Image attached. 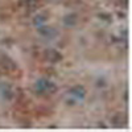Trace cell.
Returning <instances> with one entry per match:
<instances>
[{"mask_svg":"<svg viewBox=\"0 0 132 132\" xmlns=\"http://www.w3.org/2000/svg\"><path fill=\"white\" fill-rule=\"evenodd\" d=\"M37 89L42 93H54L56 91V86L46 79H41L37 82Z\"/></svg>","mask_w":132,"mask_h":132,"instance_id":"cell-1","label":"cell"},{"mask_svg":"<svg viewBox=\"0 0 132 132\" xmlns=\"http://www.w3.org/2000/svg\"><path fill=\"white\" fill-rule=\"evenodd\" d=\"M46 58L49 60V61H52V62H58V61H61L62 60V56L57 52V50H48L46 52Z\"/></svg>","mask_w":132,"mask_h":132,"instance_id":"cell-2","label":"cell"},{"mask_svg":"<svg viewBox=\"0 0 132 132\" xmlns=\"http://www.w3.org/2000/svg\"><path fill=\"white\" fill-rule=\"evenodd\" d=\"M71 93L74 94V95H77V96H85V89H83V87L82 86H75L74 87V89H71Z\"/></svg>","mask_w":132,"mask_h":132,"instance_id":"cell-3","label":"cell"},{"mask_svg":"<svg viewBox=\"0 0 132 132\" xmlns=\"http://www.w3.org/2000/svg\"><path fill=\"white\" fill-rule=\"evenodd\" d=\"M77 23V15H69V16H66L65 17V24L66 25H74Z\"/></svg>","mask_w":132,"mask_h":132,"instance_id":"cell-4","label":"cell"},{"mask_svg":"<svg viewBox=\"0 0 132 132\" xmlns=\"http://www.w3.org/2000/svg\"><path fill=\"white\" fill-rule=\"evenodd\" d=\"M2 63H3V66L7 69V70H11V69H15L16 66H15V63L11 61V60H8V58H3V61H2Z\"/></svg>","mask_w":132,"mask_h":132,"instance_id":"cell-5","label":"cell"},{"mask_svg":"<svg viewBox=\"0 0 132 132\" xmlns=\"http://www.w3.org/2000/svg\"><path fill=\"white\" fill-rule=\"evenodd\" d=\"M25 5L29 9H35L37 7V0H25Z\"/></svg>","mask_w":132,"mask_h":132,"instance_id":"cell-6","label":"cell"},{"mask_svg":"<svg viewBox=\"0 0 132 132\" xmlns=\"http://www.w3.org/2000/svg\"><path fill=\"white\" fill-rule=\"evenodd\" d=\"M46 19H45V15H37L36 19H35V24H42L45 23Z\"/></svg>","mask_w":132,"mask_h":132,"instance_id":"cell-7","label":"cell"},{"mask_svg":"<svg viewBox=\"0 0 132 132\" xmlns=\"http://www.w3.org/2000/svg\"><path fill=\"white\" fill-rule=\"evenodd\" d=\"M40 33H42V35H45V36H50V35H53L54 32L52 30V28H41Z\"/></svg>","mask_w":132,"mask_h":132,"instance_id":"cell-8","label":"cell"}]
</instances>
